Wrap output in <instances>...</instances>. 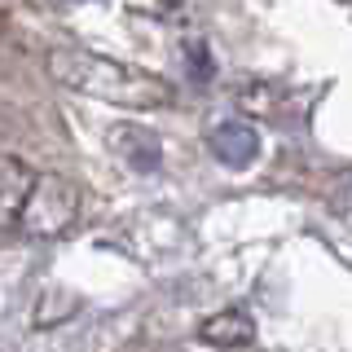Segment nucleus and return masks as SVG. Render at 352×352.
<instances>
[{
  "label": "nucleus",
  "instance_id": "obj_1",
  "mask_svg": "<svg viewBox=\"0 0 352 352\" xmlns=\"http://www.w3.org/2000/svg\"><path fill=\"white\" fill-rule=\"evenodd\" d=\"M49 75L71 93L97 97V102H115L128 110H159L176 102V88L163 75H150L141 66L115 62L106 53L88 49H53L49 53Z\"/></svg>",
  "mask_w": 352,
  "mask_h": 352
},
{
  "label": "nucleus",
  "instance_id": "obj_2",
  "mask_svg": "<svg viewBox=\"0 0 352 352\" xmlns=\"http://www.w3.org/2000/svg\"><path fill=\"white\" fill-rule=\"evenodd\" d=\"M84 216V190L62 172H36L27 198L18 207V225L31 238H62Z\"/></svg>",
  "mask_w": 352,
  "mask_h": 352
},
{
  "label": "nucleus",
  "instance_id": "obj_3",
  "mask_svg": "<svg viewBox=\"0 0 352 352\" xmlns=\"http://www.w3.org/2000/svg\"><path fill=\"white\" fill-rule=\"evenodd\" d=\"M207 146H212L216 163L225 168H251L260 159V132L247 124V119H220V124L207 132Z\"/></svg>",
  "mask_w": 352,
  "mask_h": 352
},
{
  "label": "nucleus",
  "instance_id": "obj_4",
  "mask_svg": "<svg viewBox=\"0 0 352 352\" xmlns=\"http://www.w3.org/2000/svg\"><path fill=\"white\" fill-rule=\"evenodd\" d=\"M198 339L203 344H216V348H247L256 339V322H251L247 308H225V313L207 317L198 326Z\"/></svg>",
  "mask_w": 352,
  "mask_h": 352
},
{
  "label": "nucleus",
  "instance_id": "obj_5",
  "mask_svg": "<svg viewBox=\"0 0 352 352\" xmlns=\"http://www.w3.org/2000/svg\"><path fill=\"white\" fill-rule=\"evenodd\" d=\"M31 181H36V172L27 163L14 159V154H0V220H18V207L27 198Z\"/></svg>",
  "mask_w": 352,
  "mask_h": 352
},
{
  "label": "nucleus",
  "instance_id": "obj_6",
  "mask_svg": "<svg viewBox=\"0 0 352 352\" xmlns=\"http://www.w3.org/2000/svg\"><path fill=\"white\" fill-rule=\"evenodd\" d=\"M119 146L128 163H137V168H154L159 163V141L150 137V132H137V128H115V137H110Z\"/></svg>",
  "mask_w": 352,
  "mask_h": 352
},
{
  "label": "nucleus",
  "instance_id": "obj_7",
  "mask_svg": "<svg viewBox=\"0 0 352 352\" xmlns=\"http://www.w3.org/2000/svg\"><path fill=\"white\" fill-rule=\"evenodd\" d=\"M0 27H5V18H0Z\"/></svg>",
  "mask_w": 352,
  "mask_h": 352
}]
</instances>
